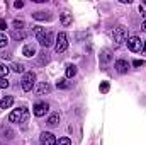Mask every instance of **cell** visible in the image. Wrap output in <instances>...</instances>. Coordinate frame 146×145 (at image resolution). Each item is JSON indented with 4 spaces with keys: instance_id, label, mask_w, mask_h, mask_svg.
Segmentation results:
<instances>
[{
    "instance_id": "7a4b0ae2",
    "label": "cell",
    "mask_w": 146,
    "mask_h": 145,
    "mask_svg": "<svg viewBox=\"0 0 146 145\" xmlns=\"http://www.w3.org/2000/svg\"><path fill=\"white\" fill-rule=\"evenodd\" d=\"M34 82H36V73L34 72H26L22 80H21V85H22V91L26 92H31L33 87H34Z\"/></svg>"
},
{
    "instance_id": "52a82bcc",
    "label": "cell",
    "mask_w": 146,
    "mask_h": 145,
    "mask_svg": "<svg viewBox=\"0 0 146 145\" xmlns=\"http://www.w3.org/2000/svg\"><path fill=\"white\" fill-rule=\"evenodd\" d=\"M37 41H39V44H41L42 48H49V46L54 43V34H53L51 31H46V33L39 38Z\"/></svg>"
},
{
    "instance_id": "277c9868",
    "label": "cell",
    "mask_w": 146,
    "mask_h": 145,
    "mask_svg": "<svg viewBox=\"0 0 146 145\" xmlns=\"http://www.w3.org/2000/svg\"><path fill=\"white\" fill-rule=\"evenodd\" d=\"M110 36H112V39L115 41V46H119L122 41L127 39V29L122 28V26H121V28H115V29L110 33Z\"/></svg>"
},
{
    "instance_id": "ba28073f",
    "label": "cell",
    "mask_w": 146,
    "mask_h": 145,
    "mask_svg": "<svg viewBox=\"0 0 146 145\" xmlns=\"http://www.w3.org/2000/svg\"><path fill=\"white\" fill-rule=\"evenodd\" d=\"M48 109H49V104L48 103H36L34 108H33V113H34V116L41 118V116H44L48 113Z\"/></svg>"
},
{
    "instance_id": "5b68a950",
    "label": "cell",
    "mask_w": 146,
    "mask_h": 145,
    "mask_svg": "<svg viewBox=\"0 0 146 145\" xmlns=\"http://www.w3.org/2000/svg\"><path fill=\"white\" fill-rule=\"evenodd\" d=\"M127 48L133 51V53H138V51H141V48H143V43H141V39L138 36H131L127 38Z\"/></svg>"
},
{
    "instance_id": "603a6c76",
    "label": "cell",
    "mask_w": 146,
    "mask_h": 145,
    "mask_svg": "<svg viewBox=\"0 0 146 145\" xmlns=\"http://www.w3.org/2000/svg\"><path fill=\"white\" fill-rule=\"evenodd\" d=\"M56 87H58V89H68L70 85H68V82H66V79H60V80L56 82Z\"/></svg>"
},
{
    "instance_id": "d6a6232c",
    "label": "cell",
    "mask_w": 146,
    "mask_h": 145,
    "mask_svg": "<svg viewBox=\"0 0 146 145\" xmlns=\"http://www.w3.org/2000/svg\"><path fill=\"white\" fill-rule=\"evenodd\" d=\"M141 29H143V31H146V19L143 21V24H141Z\"/></svg>"
},
{
    "instance_id": "4fadbf2b",
    "label": "cell",
    "mask_w": 146,
    "mask_h": 145,
    "mask_svg": "<svg viewBox=\"0 0 146 145\" xmlns=\"http://www.w3.org/2000/svg\"><path fill=\"white\" fill-rule=\"evenodd\" d=\"M33 17H34L36 21H49V19H51L49 12H44V10H37V12H34Z\"/></svg>"
},
{
    "instance_id": "836d02e7",
    "label": "cell",
    "mask_w": 146,
    "mask_h": 145,
    "mask_svg": "<svg viewBox=\"0 0 146 145\" xmlns=\"http://www.w3.org/2000/svg\"><path fill=\"white\" fill-rule=\"evenodd\" d=\"M143 50H145V51H146V41H145V43H143Z\"/></svg>"
},
{
    "instance_id": "9c48e42d",
    "label": "cell",
    "mask_w": 146,
    "mask_h": 145,
    "mask_svg": "<svg viewBox=\"0 0 146 145\" xmlns=\"http://www.w3.org/2000/svg\"><path fill=\"white\" fill-rule=\"evenodd\" d=\"M51 84L49 82H39L36 87V94L37 96H46V94H49L51 92Z\"/></svg>"
},
{
    "instance_id": "f546056e",
    "label": "cell",
    "mask_w": 146,
    "mask_h": 145,
    "mask_svg": "<svg viewBox=\"0 0 146 145\" xmlns=\"http://www.w3.org/2000/svg\"><path fill=\"white\" fill-rule=\"evenodd\" d=\"M14 7H15V9H22V7H24V2L17 0V2H14Z\"/></svg>"
},
{
    "instance_id": "484cf974",
    "label": "cell",
    "mask_w": 146,
    "mask_h": 145,
    "mask_svg": "<svg viewBox=\"0 0 146 145\" xmlns=\"http://www.w3.org/2000/svg\"><path fill=\"white\" fill-rule=\"evenodd\" d=\"M12 26H14V28L19 31V29H24V26H26V24H24V21H19V19H15V21L12 22Z\"/></svg>"
},
{
    "instance_id": "9a60e30c",
    "label": "cell",
    "mask_w": 146,
    "mask_h": 145,
    "mask_svg": "<svg viewBox=\"0 0 146 145\" xmlns=\"http://www.w3.org/2000/svg\"><path fill=\"white\" fill-rule=\"evenodd\" d=\"M60 123V113H51L49 118H48V125L49 126H56Z\"/></svg>"
},
{
    "instance_id": "3957f363",
    "label": "cell",
    "mask_w": 146,
    "mask_h": 145,
    "mask_svg": "<svg viewBox=\"0 0 146 145\" xmlns=\"http://www.w3.org/2000/svg\"><path fill=\"white\" fill-rule=\"evenodd\" d=\"M66 48H68V36H66V33H60L54 41V50H56V53H63V51H66Z\"/></svg>"
},
{
    "instance_id": "83f0119b",
    "label": "cell",
    "mask_w": 146,
    "mask_h": 145,
    "mask_svg": "<svg viewBox=\"0 0 146 145\" xmlns=\"http://www.w3.org/2000/svg\"><path fill=\"white\" fill-rule=\"evenodd\" d=\"M9 85H10V84H9V80H7L5 77H0V87H2V89H7Z\"/></svg>"
},
{
    "instance_id": "e0dca14e",
    "label": "cell",
    "mask_w": 146,
    "mask_h": 145,
    "mask_svg": "<svg viewBox=\"0 0 146 145\" xmlns=\"http://www.w3.org/2000/svg\"><path fill=\"white\" fill-rule=\"evenodd\" d=\"M60 19H61V24H63V26H70V24L73 22V19H72V14H68V12H63Z\"/></svg>"
},
{
    "instance_id": "d6986e66",
    "label": "cell",
    "mask_w": 146,
    "mask_h": 145,
    "mask_svg": "<svg viewBox=\"0 0 146 145\" xmlns=\"http://www.w3.org/2000/svg\"><path fill=\"white\" fill-rule=\"evenodd\" d=\"M10 70L15 72V73H21V72H24V65L22 63H12L10 65Z\"/></svg>"
},
{
    "instance_id": "ffe728a7",
    "label": "cell",
    "mask_w": 146,
    "mask_h": 145,
    "mask_svg": "<svg viewBox=\"0 0 146 145\" xmlns=\"http://www.w3.org/2000/svg\"><path fill=\"white\" fill-rule=\"evenodd\" d=\"M37 55H39V63H41V65H46V63L49 62L48 53H44V51H42V53H37Z\"/></svg>"
},
{
    "instance_id": "4316f807",
    "label": "cell",
    "mask_w": 146,
    "mask_h": 145,
    "mask_svg": "<svg viewBox=\"0 0 146 145\" xmlns=\"http://www.w3.org/2000/svg\"><path fill=\"white\" fill-rule=\"evenodd\" d=\"M109 89H110L109 82H102V84H100V92H102V94H106V92H109Z\"/></svg>"
},
{
    "instance_id": "d4e9b609",
    "label": "cell",
    "mask_w": 146,
    "mask_h": 145,
    "mask_svg": "<svg viewBox=\"0 0 146 145\" xmlns=\"http://www.w3.org/2000/svg\"><path fill=\"white\" fill-rule=\"evenodd\" d=\"M54 145H72V140H70L68 137H61L60 140H56Z\"/></svg>"
},
{
    "instance_id": "6da1fadb",
    "label": "cell",
    "mask_w": 146,
    "mask_h": 145,
    "mask_svg": "<svg viewBox=\"0 0 146 145\" xmlns=\"http://www.w3.org/2000/svg\"><path fill=\"white\" fill-rule=\"evenodd\" d=\"M27 118H29V109L27 108H17L9 114L10 123H26Z\"/></svg>"
},
{
    "instance_id": "8992f818",
    "label": "cell",
    "mask_w": 146,
    "mask_h": 145,
    "mask_svg": "<svg viewBox=\"0 0 146 145\" xmlns=\"http://www.w3.org/2000/svg\"><path fill=\"white\" fill-rule=\"evenodd\" d=\"M56 144V137L51 132H42L39 135V145H54Z\"/></svg>"
},
{
    "instance_id": "2e32d148",
    "label": "cell",
    "mask_w": 146,
    "mask_h": 145,
    "mask_svg": "<svg viewBox=\"0 0 146 145\" xmlns=\"http://www.w3.org/2000/svg\"><path fill=\"white\" fill-rule=\"evenodd\" d=\"M110 60H112V53H110V50H104V51L100 53V63H109Z\"/></svg>"
},
{
    "instance_id": "4dcf8cb0",
    "label": "cell",
    "mask_w": 146,
    "mask_h": 145,
    "mask_svg": "<svg viewBox=\"0 0 146 145\" xmlns=\"http://www.w3.org/2000/svg\"><path fill=\"white\" fill-rule=\"evenodd\" d=\"M133 65H134V67H143V65H145V62H143V60H134V63H133Z\"/></svg>"
},
{
    "instance_id": "ac0fdd59",
    "label": "cell",
    "mask_w": 146,
    "mask_h": 145,
    "mask_svg": "<svg viewBox=\"0 0 146 145\" xmlns=\"http://www.w3.org/2000/svg\"><path fill=\"white\" fill-rule=\"evenodd\" d=\"M65 75H66V79H73V77L76 75V67H75V65H68Z\"/></svg>"
},
{
    "instance_id": "44dd1931",
    "label": "cell",
    "mask_w": 146,
    "mask_h": 145,
    "mask_svg": "<svg viewBox=\"0 0 146 145\" xmlns=\"http://www.w3.org/2000/svg\"><path fill=\"white\" fill-rule=\"evenodd\" d=\"M9 44V38L5 33H0V48H5Z\"/></svg>"
},
{
    "instance_id": "f1b7e54d",
    "label": "cell",
    "mask_w": 146,
    "mask_h": 145,
    "mask_svg": "<svg viewBox=\"0 0 146 145\" xmlns=\"http://www.w3.org/2000/svg\"><path fill=\"white\" fill-rule=\"evenodd\" d=\"M5 29H7V22H5L3 19H0V33H2V31H5Z\"/></svg>"
},
{
    "instance_id": "5bb4252c",
    "label": "cell",
    "mask_w": 146,
    "mask_h": 145,
    "mask_svg": "<svg viewBox=\"0 0 146 145\" xmlns=\"http://www.w3.org/2000/svg\"><path fill=\"white\" fill-rule=\"evenodd\" d=\"M12 38L15 39V41H22V39H26L27 38V33L24 31V29H14V33H12Z\"/></svg>"
},
{
    "instance_id": "1f68e13d",
    "label": "cell",
    "mask_w": 146,
    "mask_h": 145,
    "mask_svg": "<svg viewBox=\"0 0 146 145\" xmlns=\"http://www.w3.org/2000/svg\"><path fill=\"white\" fill-rule=\"evenodd\" d=\"M139 12H141L143 15H146V9H145V7H139Z\"/></svg>"
},
{
    "instance_id": "7c38bea8",
    "label": "cell",
    "mask_w": 146,
    "mask_h": 145,
    "mask_svg": "<svg viewBox=\"0 0 146 145\" xmlns=\"http://www.w3.org/2000/svg\"><path fill=\"white\" fill-rule=\"evenodd\" d=\"M12 104H14V97L12 96H5V97L0 99V108L2 109H9Z\"/></svg>"
},
{
    "instance_id": "30bf717a",
    "label": "cell",
    "mask_w": 146,
    "mask_h": 145,
    "mask_svg": "<svg viewBox=\"0 0 146 145\" xmlns=\"http://www.w3.org/2000/svg\"><path fill=\"white\" fill-rule=\"evenodd\" d=\"M114 68L117 70L119 73H126L127 70H129V63H127V60H117L115 63H114Z\"/></svg>"
},
{
    "instance_id": "7402d4cb",
    "label": "cell",
    "mask_w": 146,
    "mask_h": 145,
    "mask_svg": "<svg viewBox=\"0 0 146 145\" xmlns=\"http://www.w3.org/2000/svg\"><path fill=\"white\" fill-rule=\"evenodd\" d=\"M10 72V67H7V65H3V63H0V77H5L7 79V73Z\"/></svg>"
},
{
    "instance_id": "8fae6325",
    "label": "cell",
    "mask_w": 146,
    "mask_h": 145,
    "mask_svg": "<svg viewBox=\"0 0 146 145\" xmlns=\"http://www.w3.org/2000/svg\"><path fill=\"white\" fill-rule=\"evenodd\" d=\"M22 55L26 56V58H33V56H36V46L33 44V43H29V44H26L24 48H22Z\"/></svg>"
},
{
    "instance_id": "cb8c5ba5",
    "label": "cell",
    "mask_w": 146,
    "mask_h": 145,
    "mask_svg": "<svg viewBox=\"0 0 146 145\" xmlns=\"http://www.w3.org/2000/svg\"><path fill=\"white\" fill-rule=\"evenodd\" d=\"M44 33H46V29H44V28H41V26H36V28H34V36H36L37 39L42 36Z\"/></svg>"
}]
</instances>
